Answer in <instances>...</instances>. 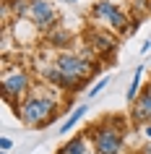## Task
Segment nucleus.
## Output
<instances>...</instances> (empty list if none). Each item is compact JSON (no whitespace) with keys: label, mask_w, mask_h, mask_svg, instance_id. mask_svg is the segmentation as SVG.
<instances>
[{"label":"nucleus","mask_w":151,"mask_h":154,"mask_svg":"<svg viewBox=\"0 0 151 154\" xmlns=\"http://www.w3.org/2000/svg\"><path fill=\"white\" fill-rule=\"evenodd\" d=\"M52 115H55V102L47 97H32L21 110V118L29 125H47Z\"/></svg>","instance_id":"f257e3e1"},{"label":"nucleus","mask_w":151,"mask_h":154,"mask_svg":"<svg viewBox=\"0 0 151 154\" xmlns=\"http://www.w3.org/2000/svg\"><path fill=\"white\" fill-rule=\"evenodd\" d=\"M55 68L60 73H65V76L76 79V81H83V79H89V73H91V65H89L83 57H78V55H60L57 63H55Z\"/></svg>","instance_id":"f03ea898"},{"label":"nucleus","mask_w":151,"mask_h":154,"mask_svg":"<svg viewBox=\"0 0 151 154\" xmlns=\"http://www.w3.org/2000/svg\"><path fill=\"white\" fill-rule=\"evenodd\" d=\"M94 16L102 21V24H110L112 29H125L128 18L125 13L115 5V3H110V0H102V3H96L94 5Z\"/></svg>","instance_id":"7ed1b4c3"},{"label":"nucleus","mask_w":151,"mask_h":154,"mask_svg":"<svg viewBox=\"0 0 151 154\" xmlns=\"http://www.w3.org/2000/svg\"><path fill=\"white\" fill-rule=\"evenodd\" d=\"M122 138L117 128H102L96 133V152L99 154H120Z\"/></svg>","instance_id":"20e7f679"},{"label":"nucleus","mask_w":151,"mask_h":154,"mask_svg":"<svg viewBox=\"0 0 151 154\" xmlns=\"http://www.w3.org/2000/svg\"><path fill=\"white\" fill-rule=\"evenodd\" d=\"M26 86H29V76L26 73H11V76L3 79V94H5L8 102H16L26 91Z\"/></svg>","instance_id":"39448f33"},{"label":"nucleus","mask_w":151,"mask_h":154,"mask_svg":"<svg viewBox=\"0 0 151 154\" xmlns=\"http://www.w3.org/2000/svg\"><path fill=\"white\" fill-rule=\"evenodd\" d=\"M29 13H32L34 24L42 26V29H47V26L55 24V11H52V5H50V3H44V0H32Z\"/></svg>","instance_id":"423d86ee"},{"label":"nucleus","mask_w":151,"mask_h":154,"mask_svg":"<svg viewBox=\"0 0 151 154\" xmlns=\"http://www.w3.org/2000/svg\"><path fill=\"white\" fill-rule=\"evenodd\" d=\"M133 115H135V120H138V123H149V120H151V91H149V89L138 97Z\"/></svg>","instance_id":"0eeeda50"},{"label":"nucleus","mask_w":151,"mask_h":154,"mask_svg":"<svg viewBox=\"0 0 151 154\" xmlns=\"http://www.w3.org/2000/svg\"><path fill=\"white\" fill-rule=\"evenodd\" d=\"M44 76H47V79L55 84V86H63V89H81V81H76V79H71V76L60 73L57 68H50Z\"/></svg>","instance_id":"6e6552de"},{"label":"nucleus","mask_w":151,"mask_h":154,"mask_svg":"<svg viewBox=\"0 0 151 154\" xmlns=\"http://www.w3.org/2000/svg\"><path fill=\"white\" fill-rule=\"evenodd\" d=\"M86 110H89L86 105H81V107H76V110H73V112H71V118H68V120H65L63 125H60V133H68V131H71L73 125H76V123H78L81 118H83V115H86Z\"/></svg>","instance_id":"1a4fd4ad"},{"label":"nucleus","mask_w":151,"mask_h":154,"mask_svg":"<svg viewBox=\"0 0 151 154\" xmlns=\"http://www.w3.org/2000/svg\"><path fill=\"white\" fill-rule=\"evenodd\" d=\"M60 154H86V141L83 138H73V141H68V144L60 149Z\"/></svg>","instance_id":"9d476101"},{"label":"nucleus","mask_w":151,"mask_h":154,"mask_svg":"<svg viewBox=\"0 0 151 154\" xmlns=\"http://www.w3.org/2000/svg\"><path fill=\"white\" fill-rule=\"evenodd\" d=\"M141 73H143V65L133 73V81H130V86H128V94H125L128 102H135V94H138V86H141Z\"/></svg>","instance_id":"9b49d317"},{"label":"nucleus","mask_w":151,"mask_h":154,"mask_svg":"<svg viewBox=\"0 0 151 154\" xmlns=\"http://www.w3.org/2000/svg\"><path fill=\"white\" fill-rule=\"evenodd\" d=\"M94 42H96V50H104V52H107V50H112V47H115V45H112V39H110V37H94Z\"/></svg>","instance_id":"f8f14e48"},{"label":"nucleus","mask_w":151,"mask_h":154,"mask_svg":"<svg viewBox=\"0 0 151 154\" xmlns=\"http://www.w3.org/2000/svg\"><path fill=\"white\" fill-rule=\"evenodd\" d=\"M107 84H110V79H107V76H104L102 81H96V86H94V89H91V97H94V94H99V91H102L104 86H107Z\"/></svg>","instance_id":"ddd939ff"},{"label":"nucleus","mask_w":151,"mask_h":154,"mask_svg":"<svg viewBox=\"0 0 151 154\" xmlns=\"http://www.w3.org/2000/svg\"><path fill=\"white\" fill-rule=\"evenodd\" d=\"M0 146H3V152H8L11 146H13V141L11 138H0Z\"/></svg>","instance_id":"4468645a"},{"label":"nucleus","mask_w":151,"mask_h":154,"mask_svg":"<svg viewBox=\"0 0 151 154\" xmlns=\"http://www.w3.org/2000/svg\"><path fill=\"white\" fill-rule=\"evenodd\" d=\"M149 50H151V39H146V42H143V47H141V52H149Z\"/></svg>","instance_id":"2eb2a0df"},{"label":"nucleus","mask_w":151,"mask_h":154,"mask_svg":"<svg viewBox=\"0 0 151 154\" xmlns=\"http://www.w3.org/2000/svg\"><path fill=\"white\" fill-rule=\"evenodd\" d=\"M143 154H151V146H146V149H143Z\"/></svg>","instance_id":"dca6fc26"},{"label":"nucleus","mask_w":151,"mask_h":154,"mask_svg":"<svg viewBox=\"0 0 151 154\" xmlns=\"http://www.w3.org/2000/svg\"><path fill=\"white\" fill-rule=\"evenodd\" d=\"M146 136H151V125H149V128H146Z\"/></svg>","instance_id":"f3484780"},{"label":"nucleus","mask_w":151,"mask_h":154,"mask_svg":"<svg viewBox=\"0 0 151 154\" xmlns=\"http://www.w3.org/2000/svg\"><path fill=\"white\" fill-rule=\"evenodd\" d=\"M60 3H76V0H60Z\"/></svg>","instance_id":"a211bd4d"},{"label":"nucleus","mask_w":151,"mask_h":154,"mask_svg":"<svg viewBox=\"0 0 151 154\" xmlns=\"http://www.w3.org/2000/svg\"><path fill=\"white\" fill-rule=\"evenodd\" d=\"M149 91H151V86H149Z\"/></svg>","instance_id":"6ab92c4d"},{"label":"nucleus","mask_w":151,"mask_h":154,"mask_svg":"<svg viewBox=\"0 0 151 154\" xmlns=\"http://www.w3.org/2000/svg\"><path fill=\"white\" fill-rule=\"evenodd\" d=\"M149 8H151V5H149Z\"/></svg>","instance_id":"aec40b11"}]
</instances>
